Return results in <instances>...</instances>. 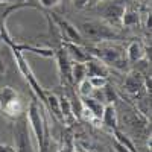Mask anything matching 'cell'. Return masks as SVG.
Instances as JSON below:
<instances>
[{
	"label": "cell",
	"mask_w": 152,
	"mask_h": 152,
	"mask_svg": "<svg viewBox=\"0 0 152 152\" xmlns=\"http://www.w3.org/2000/svg\"><path fill=\"white\" fill-rule=\"evenodd\" d=\"M94 55L99 61H102L104 64L108 67H114V69H125L128 61H126V55H125V50L113 43L108 41H102L99 43V46H96L94 49Z\"/></svg>",
	"instance_id": "cell-1"
},
{
	"label": "cell",
	"mask_w": 152,
	"mask_h": 152,
	"mask_svg": "<svg viewBox=\"0 0 152 152\" xmlns=\"http://www.w3.org/2000/svg\"><path fill=\"white\" fill-rule=\"evenodd\" d=\"M91 91H93V87H91L90 81L84 79V81L79 84V94H81L82 97H87V96L91 94Z\"/></svg>",
	"instance_id": "cell-19"
},
{
	"label": "cell",
	"mask_w": 152,
	"mask_h": 152,
	"mask_svg": "<svg viewBox=\"0 0 152 152\" xmlns=\"http://www.w3.org/2000/svg\"><path fill=\"white\" fill-rule=\"evenodd\" d=\"M66 50L67 55L73 62H87L90 59V55H88L85 50L82 49L81 44H75V43H67L66 44Z\"/></svg>",
	"instance_id": "cell-8"
},
{
	"label": "cell",
	"mask_w": 152,
	"mask_h": 152,
	"mask_svg": "<svg viewBox=\"0 0 152 152\" xmlns=\"http://www.w3.org/2000/svg\"><path fill=\"white\" fill-rule=\"evenodd\" d=\"M56 61H58V69L62 78H66L70 84H72V76H70V70H72V59L67 55V50L66 47H61L58 52H56Z\"/></svg>",
	"instance_id": "cell-7"
},
{
	"label": "cell",
	"mask_w": 152,
	"mask_h": 152,
	"mask_svg": "<svg viewBox=\"0 0 152 152\" xmlns=\"http://www.w3.org/2000/svg\"><path fill=\"white\" fill-rule=\"evenodd\" d=\"M17 0H0V3H14Z\"/></svg>",
	"instance_id": "cell-27"
},
{
	"label": "cell",
	"mask_w": 152,
	"mask_h": 152,
	"mask_svg": "<svg viewBox=\"0 0 152 152\" xmlns=\"http://www.w3.org/2000/svg\"><path fill=\"white\" fill-rule=\"evenodd\" d=\"M0 152H15V149L12 146H0Z\"/></svg>",
	"instance_id": "cell-23"
},
{
	"label": "cell",
	"mask_w": 152,
	"mask_h": 152,
	"mask_svg": "<svg viewBox=\"0 0 152 152\" xmlns=\"http://www.w3.org/2000/svg\"><path fill=\"white\" fill-rule=\"evenodd\" d=\"M125 55H126V61L128 62H138L145 58V47L140 41H132L128 49L125 50Z\"/></svg>",
	"instance_id": "cell-10"
},
{
	"label": "cell",
	"mask_w": 152,
	"mask_h": 152,
	"mask_svg": "<svg viewBox=\"0 0 152 152\" xmlns=\"http://www.w3.org/2000/svg\"><path fill=\"white\" fill-rule=\"evenodd\" d=\"M125 9L126 8L123 5L113 3V5H110V6H107L104 9V17H105V20L110 21V24H117L122 20V15H123Z\"/></svg>",
	"instance_id": "cell-11"
},
{
	"label": "cell",
	"mask_w": 152,
	"mask_h": 152,
	"mask_svg": "<svg viewBox=\"0 0 152 152\" xmlns=\"http://www.w3.org/2000/svg\"><path fill=\"white\" fill-rule=\"evenodd\" d=\"M40 3L44 8H53V6H56L59 3V0H40Z\"/></svg>",
	"instance_id": "cell-22"
},
{
	"label": "cell",
	"mask_w": 152,
	"mask_h": 152,
	"mask_svg": "<svg viewBox=\"0 0 152 152\" xmlns=\"http://www.w3.org/2000/svg\"><path fill=\"white\" fill-rule=\"evenodd\" d=\"M59 24H61V29H62V32H64V35H66V38L69 40V43H75V44H81L82 43V35H81V32H79V29H76L73 24H70L69 21H62V20H59Z\"/></svg>",
	"instance_id": "cell-12"
},
{
	"label": "cell",
	"mask_w": 152,
	"mask_h": 152,
	"mask_svg": "<svg viewBox=\"0 0 152 152\" xmlns=\"http://www.w3.org/2000/svg\"><path fill=\"white\" fill-rule=\"evenodd\" d=\"M59 2H64V3H69V2H72V0H59Z\"/></svg>",
	"instance_id": "cell-28"
},
{
	"label": "cell",
	"mask_w": 152,
	"mask_h": 152,
	"mask_svg": "<svg viewBox=\"0 0 152 152\" xmlns=\"http://www.w3.org/2000/svg\"><path fill=\"white\" fill-rule=\"evenodd\" d=\"M0 110L9 119H17L23 113V104L18 93L12 87L6 85L0 90Z\"/></svg>",
	"instance_id": "cell-3"
},
{
	"label": "cell",
	"mask_w": 152,
	"mask_h": 152,
	"mask_svg": "<svg viewBox=\"0 0 152 152\" xmlns=\"http://www.w3.org/2000/svg\"><path fill=\"white\" fill-rule=\"evenodd\" d=\"M102 2H105V0H90V3H88V6H94V5H97V3H102Z\"/></svg>",
	"instance_id": "cell-26"
},
{
	"label": "cell",
	"mask_w": 152,
	"mask_h": 152,
	"mask_svg": "<svg viewBox=\"0 0 152 152\" xmlns=\"http://www.w3.org/2000/svg\"><path fill=\"white\" fill-rule=\"evenodd\" d=\"M79 32L82 38H88L91 41H108L114 38V31L108 26V24L97 21V20H90V21H84L79 28Z\"/></svg>",
	"instance_id": "cell-5"
},
{
	"label": "cell",
	"mask_w": 152,
	"mask_h": 152,
	"mask_svg": "<svg viewBox=\"0 0 152 152\" xmlns=\"http://www.w3.org/2000/svg\"><path fill=\"white\" fill-rule=\"evenodd\" d=\"M102 122L111 129H117V110L114 104H107L102 113Z\"/></svg>",
	"instance_id": "cell-13"
},
{
	"label": "cell",
	"mask_w": 152,
	"mask_h": 152,
	"mask_svg": "<svg viewBox=\"0 0 152 152\" xmlns=\"http://www.w3.org/2000/svg\"><path fill=\"white\" fill-rule=\"evenodd\" d=\"M87 79L90 81L93 88H102V87H105L108 84L107 78H104V76H93V78H87Z\"/></svg>",
	"instance_id": "cell-20"
},
{
	"label": "cell",
	"mask_w": 152,
	"mask_h": 152,
	"mask_svg": "<svg viewBox=\"0 0 152 152\" xmlns=\"http://www.w3.org/2000/svg\"><path fill=\"white\" fill-rule=\"evenodd\" d=\"M14 142L15 152H37L32 143V131L26 114H21L14 122Z\"/></svg>",
	"instance_id": "cell-2"
},
{
	"label": "cell",
	"mask_w": 152,
	"mask_h": 152,
	"mask_svg": "<svg viewBox=\"0 0 152 152\" xmlns=\"http://www.w3.org/2000/svg\"><path fill=\"white\" fill-rule=\"evenodd\" d=\"M44 102H47V104H49V108L52 110V113L55 114L59 120H62V117H61V110H59V99H58L55 94H47L46 99H44Z\"/></svg>",
	"instance_id": "cell-18"
},
{
	"label": "cell",
	"mask_w": 152,
	"mask_h": 152,
	"mask_svg": "<svg viewBox=\"0 0 152 152\" xmlns=\"http://www.w3.org/2000/svg\"><path fill=\"white\" fill-rule=\"evenodd\" d=\"M85 69H87V78H93V76H108V69L102 61L99 59H88L85 62Z\"/></svg>",
	"instance_id": "cell-9"
},
{
	"label": "cell",
	"mask_w": 152,
	"mask_h": 152,
	"mask_svg": "<svg viewBox=\"0 0 152 152\" xmlns=\"http://www.w3.org/2000/svg\"><path fill=\"white\" fill-rule=\"evenodd\" d=\"M142 2H148V0H142Z\"/></svg>",
	"instance_id": "cell-29"
},
{
	"label": "cell",
	"mask_w": 152,
	"mask_h": 152,
	"mask_svg": "<svg viewBox=\"0 0 152 152\" xmlns=\"http://www.w3.org/2000/svg\"><path fill=\"white\" fill-rule=\"evenodd\" d=\"M3 35H5V26H3V23L0 21V40L3 38Z\"/></svg>",
	"instance_id": "cell-25"
},
{
	"label": "cell",
	"mask_w": 152,
	"mask_h": 152,
	"mask_svg": "<svg viewBox=\"0 0 152 152\" xmlns=\"http://www.w3.org/2000/svg\"><path fill=\"white\" fill-rule=\"evenodd\" d=\"M6 72V67H5V62H3V59L0 58V76H2L3 73Z\"/></svg>",
	"instance_id": "cell-24"
},
{
	"label": "cell",
	"mask_w": 152,
	"mask_h": 152,
	"mask_svg": "<svg viewBox=\"0 0 152 152\" xmlns=\"http://www.w3.org/2000/svg\"><path fill=\"white\" fill-rule=\"evenodd\" d=\"M70 76H72V84L73 85H79L84 79H87L85 62H73L72 70H70Z\"/></svg>",
	"instance_id": "cell-15"
},
{
	"label": "cell",
	"mask_w": 152,
	"mask_h": 152,
	"mask_svg": "<svg viewBox=\"0 0 152 152\" xmlns=\"http://www.w3.org/2000/svg\"><path fill=\"white\" fill-rule=\"evenodd\" d=\"M82 105L88 110V111H91V114L96 117V120H100L102 119V113H104V104L102 102H99V100L90 97V96H87L82 99Z\"/></svg>",
	"instance_id": "cell-14"
},
{
	"label": "cell",
	"mask_w": 152,
	"mask_h": 152,
	"mask_svg": "<svg viewBox=\"0 0 152 152\" xmlns=\"http://www.w3.org/2000/svg\"><path fill=\"white\" fill-rule=\"evenodd\" d=\"M59 110H61L62 120H72L75 117L73 111H72V107H70V102H69L67 97H61L59 99Z\"/></svg>",
	"instance_id": "cell-17"
},
{
	"label": "cell",
	"mask_w": 152,
	"mask_h": 152,
	"mask_svg": "<svg viewBox=\"0 0 152 152\" xmlns=\"http://www.w3.org/2000/svg\"><path fill=\"white\" fill-rule=\"evenodd\" d=\"M72 3L75 8H78V9H82V8H87L88 3H90V0H72Z\"/></svg>",
	"instance_id": "cell-21"
},
{
	"label": "cell",
	"mask_w": 152,
	"mask_h": 152,
	"mask_svg": "<svg viewBox=\"0 0 152 152\" xmlns=\"http://www.w3.org/2000/svg\"><path fill=\"white\" fill-rule=\"evenodd\" d=\"M120 23L123 24L125 28L137 26V24L140 23V17H138V12H137V11H132V9H125Z\"/></svg>",
	"instance_id": "cell-16"
},
{
	"label": "cell",
	"mask_w": 152,
	"mask_h": 152,
	"mask_svg": "<svg viewBox=\"0 0 152 152\" xmlns=\"http://www.w3.org/2000/svg\"><path fill=\"white\" fill-rule=\"evenodd\" d=\"M26 117H28V122H29V126H31V131L35 134L37 142L41 148V152H44L46 142H47V125L44 123V119L40 113V107L37 105L35 100L31 102Z\"/></svg>",
	"instance_id": "cell-4"
},
{
	"label": "cell",
	"mask_w": 152,
	"mask_h": 152,
	"mask_svg": "<svg viewBox=\"0 0 152 152\" xmlns=\"http://www.w3.org/2000/svg\"><path fill=\"white\" fill-rule=\"evenodd\" d=\"M125 90L132 96H140V93L143 90H146L145 87V75H142L140 72H131L125 79Z\"/></svg>",
	"instance_id": "cell-6"
}]
</instances>
